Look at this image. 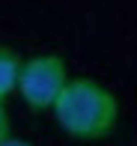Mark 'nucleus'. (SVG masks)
Returning a JSON list of instances; mask_svg holds the SVG:
<instances>
[{
  "instance_id": "nucleus-1",
  "label": "nucleus",
  "mask_w": 137,
  "mask_h": 146,
  "mask_svg": "<svg viewBox=\"0 0 137 146\" xmlns=\"http://www.w3.org/2000/svg\"><path fill=\"white\" fill-rule=\"evenodd\" d=\"M51 110L57 125L75 140H104L119 122V98L93 78H69Z\"/></svg>"
},
{
  "instance_id": "nucleus-2",
  "label": "nucleus",
  "mask_w": 137,
  "mask_h": 146,
  "mask_svg": "<svg viewBox=\"0 0 137 146\" xmlns=\"http://www.w3.org/2000/svg\"><path fill=\"white\" fill-rule=\"evenodd\" d=\"M69 84V66L57 54H36L24 60L18 75V96L30 110H51L57 96Z\"/></svg>"
},
{
  "instance_id": "nucleus-3",
  "label": "nucleus",
  "mask_w": 137,
  "mask_h": 146,
  "mask_svg": "<svg viewBox=\"0 0 137 146\" xmlns=\"http://www.w3.org/2000/svg\"><path fill=\"white\" fill-rule=\"evenodd\" d=\"M24 60L15 48L0 45V102H6L9 96L18 92V75H21Z\"/></svg>"
},
{
  "instance_id": "nucleus-4",
  "label": "nucleus",
  "mask_w": 137,
  "mask_h": 146,
  "mask_svg": "<svg viewBox=\"0 0 137 146\" xmlns=\"http://www.w3.org/2000/svg\"><path fill=\"white\" fill-rule=\"evenodd\" d=\"M6 137H12V122H9V110H6V104L0 102V143H3Z\"/></svg>"
},
{
  "instance_id": "nucleus-5",
  "label": "nucleus",
  "mask_w": 137,
  "mask_h": 146,
  "mask_svg": "<svg viewBox=\"0 0 137 146\" xmlns=\"http://www.w3.org/2000/svg\"><path fill=\"white\" fill-rule=\"evenodd\" d=\"M0 146H33V143H27V140H18V137H6Z\"/></svg>"
}]
</instances>
